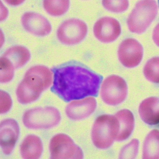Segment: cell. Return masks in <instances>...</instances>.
<instances>
[{
    "label": "cell",
    "mask_w": 159,
    "mask_h": 159,
    "mask_svg": "<svg viewBox=\"0 0 159 159\" xmlns=\"http://www.w3.org/2000/svg\"><path fill=\"white\" fill-rule=\"evenodd\" d=\"M51 91L66 102L98 96L103 77L82 65L67 64L54 68Z\"/></svg>",
    "instance_id": "6da1fadb"
},
{
    "label": "cell",
    "mask_w": 159,
    "mask_h": 159,
    "mask_svg": "<svg viewBox=\"0 0 159 159\" xmlns=\"http://www.w3.org/2000/svg\"><path fill=\"white\" fill-rule=\"evenodd\" d=\"M52 73L47 67L35 66L28 70L16 89L17 100L22 104L37 100L52 83Z\"/></svg>",
    "instance_id": "7a4b0ae2"
},
{
    "label": "cell",
    "mask_w": 159,
    "mask_h": 159,
    "mask_svg": "<svg viewBox=\"0 0 159 159\" xmlns=\"http://www.w3.org/2000/svg\"><path fill=\"white\" fill-rule=\"evenodd\" d=\"M157 14L158 6L155 0H140L127 18V27L132 33L142 34L156 18Z\"/></svg>",
    "instance_id": "3957f363"
},
{
    "label": "cell",
    "mask_w": 159,
    "mask_h": 159,
    "mask_svg": "<svg viewBox=\"0 0 159 159\" xmlns=\"http://www.w3.org/2000/svg\"><path fill=\"white\" fill-rule=\"evenodd\" d=\"M119 121L115 115L104 114L95 121L92 131L93 143L98 148L106 149L116 140L119 131Z\"/></svg>",
    "instance_id": "277c9868"
},
{
    "label": "cell",
    "mask_w": 159,
    "mask_h": 159,
    "mask_svg": "<svg viewBox=\"0 0 159 159\" xmlns=\"http://www.w3.org/2000/svg\"><path fill=\"white\" fill-rule=\"evenodd\" d=\"M59 111L52 107H37L24 113L23 121L26 127L31 129H47L57 126L60 122Z\"/></svg>",
    "instance_id": "5b68a950"
},
{
    "label": "cell",
    "mask_w": 159,
    "mask_h": 159,
    "mask_svg": "<svg viewBox=\"0 0 159 159\" xmlns=\"http://www.w3.org/2000/svg\"><path fill=\"white\" fill-rule=\"evenodd\" d=\"M128 87L124 79L117 75L109 76L103 81L101 87V97L107 105L116 106L125 100Z\"/></svg>",
    "instance_id": "8992f818"
},
{
    "label": "cell",
    "mask_w": 159,
    "mask_h": 159,
    "mask_svg": "<svg viewBox=\"0 0 159 159\" xmlns=\"http://www.w3.org/2000/svg\"><path fill=\"white\" fill-rule=\"evenodd\" d=\"M51 158L53 159H81L84 158L81 149L65 134L54 136L50 143Z\"/></svg>",
    "instance_id": "52a82bcc"
},
{
    "label": "cell",
    "mask_w": 159,
    "mask_h": 159,
    "mask_svg": "<svg viewBox=\"0 0 159 159\" xmlns=\"http://www.w3.org/2000/svg\"><path fill=\"white\" fill-rule=\"evenodd\" d=\"M88 28L86 24L80 19L72 18L64 21L58 28L57 37L66 45L78 44L84 39Z\"/></svg>",
    "instance_id": "ba28073f"
},
{
    "label": "cell",
    "mask_w": 159,
    "mask_h": 159,
    "mask_svg": "<svg viewBox=\"0 0 159 159\" xmlns=\"http://www.w3.org/2000/svg\"><path fill=\"white\" fill-rule=\"evenodd\" d=\"M118 55L122 66L127 68H133L137 66L142 61L143 47L135 39L127 38L120 43Z\"/></svg>",
    "instance_id": "9c48e42d"
},
{
    "label": "cell",
    "mask_w": 159,
    "mask_h": 159,
    "mask_svg": "<svg viewBox=\"0 0 159 159\" xmlns=\"http://www.w3.org/2000/svg\"><path fill=\"white\" fill-rule=\"evenodd\" d=\"M95 37L103 43H110L116 41L121 33L120 23L117 19L103 17L98 19L93 27Z\"/></svg>",
    "instance_id": "30bf717a"
},
{
    "label": "cell",
    "mask_w": 159,
    "mask_h": 159,
    "mask_svg": "<svg viewBox=\"0 0 159 159\" xmlns=\"http://www.w3.org/2000/svg\"><path fill=\"white\" fill-rule=\"evenodd\" d=\"M20 129L15 120L5 119L0 124V144L2 152L10 155L13 150L19 137Z\"/></svg>",
    "instance_id": "8fae6325"
},
{
    "label": "cell",
    "mask_w": 159,
    "mask_h": 159,
    "mask_svg": "<svg viewBox=\"0 0 159 159\" xmlns=\"http://www.w3.org/2000/svg\"><path fill=\"white\" fill-rule=\"evenodd\" d=\"M21 22L25 30L35 36L44 37L49 35L52 30V26L49 21L37 13H25L22 16Z\"/></svg>",
    "instance_id": "7c38bea8"
},
{
    "label": "cell",
    "mask_w": 159,
    "mask_h": 159,
    "mask_svg": "<svg viewBox=\"0 0 159 159\" xmlns=\"http://www.w3.org/2000/svg\"><path fill=\"white\" fill-rule=\"evenodd\" d=\"M96 107V99L93 97H88L70 103L66 108V112L71 120H80L93 114Z\"/></svg>",
    "instance_id": "4fadbf2b"
},
{
    "label": "cell",
    "mask_w": 159,
    "mask_h": 159,
    "mask_svg": "<svg viewBox=\"0 0 159 159\" xmlns=\"http://www.w3.org/2000/svg\"><path fill=\"white\" fill-rule=\"evenodd\" d=\"M139 113L141 120L151 125L159 124V98L150 97L140 103Z\"/></svg>",
    "instance_id": "5bb4252c"
},
{
    "label": "cell",
    "mask_w": 159,
    "mask_h": 159,
    "mask_svg": "<svg viewBox=\"0 0 159 159\" xmlns=\"http://www.w3.org/2000/svg\"><path fill=\"white\" fill-rule=\"evenodd\" d=\"M43 151L42 141L35 135L27 136L20 146V152L23 159H39L41 156Z\"/></svg>",
    "instance_id": "9a60e30c"
},
{
    "label": "cell",
    "mask_w": 159,
    "mask_h": 159,
    "mask_svg": "<svg viewBox=\"0 0 159 159\" xmlns=\"http://www.w3.org/2000/svg\"><path fill=\"white\" fill-rule=\"evenodd\" d=\"M114 115L117 117L120 125L116 140L120 142L126 140L132 134L134 127V115L129 110L123 109Z\"/></svg>",
    "instance_id": "2e32d148"
},
{
    "label": "cell",
    "mask_w": 159,
    "mask_h": 159,
    "mask_svg": "<svg viewBox=\"0 0 159 159\" xmlns=\"http://www.w3.org/2000/svg\"><path fill=\"white\" fill-rule=\"evenodd\" d=\"M15 69L24 66L30 58V53L26 47L14 46L8 49L2 55Z\"/></svg>",
    "instance_id": "e0dca14e"
},
{
    "label": "cell",
    "mask_w": 159,
    "mask_h": 159,
    "mask_svg": "<svg viewBox=\"0 0 159 159\" xmlns=\"http://www.w3.org/2000/svg\"><path fill=\"white\" fill-rule=\"evenodd\" d=\"M142 158L159 159V130L154 129L147 135L143 143Z\"/></svg>",
    "instance_id": "ac0fdd59"
},
{
    "label": "cell",
    "mask_w": 159,
    "mask_h": 159,
    "mask_svg": "<svg viewBox=\"0 0 159 159\" xmlns=\"http://www.w3.org/2000/svg\"><path fill=\"white\" fill-rule=\"evenodd\" d=\"M43 6L50 15L60 16L68 11L70 0H43Z\"/></svg>",
    "instance_id": "d6986e66"
},
{
    "label": "cell",
    "mask_w": 159,
    "mask_h": 159,
    "mask_svg": "<svg viewBox=\"0 0 159 159\" xmlns=\"http://www.w3.org/2000/svg\"><path fill=\"white\" fill-rule=\"evenodd\" d=\"M143 73L146 79L154 84H159V57L150 59L145 64Z\"/></svg>",
    "instance_id": "ffe728a7"
},
{
    "label": "cell",
    "mask_w": 159,
    "mask_h": 159,
    "mask_svg": "<svg viewBox=\"0 0 159 159\" xmlns=\"http://www.w3.org/2000/svg\"><path fill=\"white\" fill-rule=\"evenodd\" d=\"M102 5L107 11L113 13H122L129 6L128 0H102Z\"/></svg>",
    "instance_id": "44dd1931"
},
{
    "label": "cell",
    "mask_w": 159,
    "mask_h": 159,
    "mask_svg": "<svg viewBox=\"0 0 159 159\" xmlns=\"http://www.w3.org/2000/svg\"><path fill=\"white\" fill-rule=\"evenodd\" d=\"M15 69L9 61L2 56L0 58V82H10L14 77Z\"/></svg>",
    "instance_id": "7402d4cb"
},
{
    "label": "cell",
    "mask_w": 159,
    "mask_h": 159,
    "mask_svg": "<svg viewBox=\"0 0 159 159\" xmlns=\"http://www.w3.org/2000/svg\"><path fill=\"white\" fill-rule=\"evenodd\" d=\"M139 142L137 139H134L127 145L124 146L119 154L120 159H134L138 152Z\"/></svg>",
    "instance_id": "603a6c76"
},
{
    "label": "cell",
    "mask_w": 159,
    "mask_h": 159,
    "mask_svg": "<svg viewBox=\"0 0 159 159\" xmlns=\"http://www.w3.org/2000/svg\"><path fill=\"white\" fill-rule=\"evenodd\" d=\"M12 106V100L6 92L1 91V113L8 112Z\"/></svg>",
    "instance_id": "cb8c5ba5"
},
{
    "label": "cell",
    "mask_w": 159,
    "mask_h": 159,
    "mask_svg": "<svg viewBox=\"0 0 159 159\" xmlns=\"http://www.w3.org/2000/svg\"><path fill=\"white\" fill-rule=\"evenodd\" d=\"M152 38L154 43L159 47V23L153 29Z\"/></svg>",
    "instance_id": "d4e9b609"
},
{
    "label": "cell",
    "mask_w": 159,
    "mask_h": 159,
    "mask_svg": "<svg viewBox=\"0 0 159 159\" xmlns=\"http://www.w3.org/2000/svg\"><path fill=\"white\" fill-rule=\"evenodd\" d=\"M4 1L9 5L16 6L22 4L25 0H4Z\"/></svg>",
    "instance_id": "484cf974"
},
{
    "label": "cell",
    "mask_w": 159,
    "mask_h": 159,
    "mask_svg": "<svg viewBox=\"0 0 159 159\" xmlns=\"http://www.w3.org/2000/svg\"><path fill=\"white\" fill-rule=\"evenodd\" d=\"M158 4H159V0H158Z\"/></svg>",
    "instance_id": "4316f807"
}]
</instances>
